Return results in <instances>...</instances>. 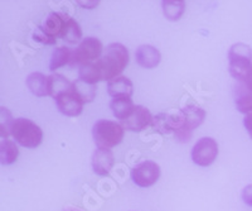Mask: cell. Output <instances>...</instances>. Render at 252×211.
<instances>
[{"label": "cell", "instance_id": "14", "mask_svg": "<svg viewBox=\"0 0 252 211\" xmlns=\"http://www.w3.org/2000/svg\"><path fill=\"white\" fill-rule=\"evenodd\" d=\"M228 71L237 82L245 81L249 77L250 73L252 72V60L247 58H233L228 60Z\"/></svg>", "mask_w": 252, "mask_h": 211}, {"label": "cell", "instance_id": "28", "mask_svg": "<svg viewBox=\"0 0 252 211\" xmlns=\"http://www.w3.org/2000/svg\"><path fill=\"white\" fill-rule=\"evenodd\" d=\"M33 39L37 42H40V43H43V44H55L56 43V38L51 37V35H48L47 33H44L43 29L40 28V26L37 27L34 32H33Z\"/></svg>", "mask_w": 252, "mask_h": 211}, {"label": "cell", "instance_id": "10", "mask_svg": "<svg viewBox=\"0 0 252 211\" xmlns=\"http://www.w3.org/2000/svg\"><path fill=\"white\" fill-rule=\"evenodd\" d=\"M56 105L60 113L66 116H78L83 110V103L72 91L58 96L56 99Z\"/></svg>", "mask_w": 252, "mask_h": 211}, {"label": "cell", "instance_id": "12", "mask_svg": "<svg viewBox=\"0 0 252 211\" xmlns=\"http://www.w3.org/2000/svg\"><path fill=\"white\" fill-rule=\"evenodd\" d=\"M107 93L112 98H131L134 85L126 76H119L107 82Z\"/></svg>", "mask_w": 252, "mask_h": 211}, {"label": "cell", "instance_id": "17", "mask_svg": "<svg viewBox=\"0 0 252 211\" xmlns=\"http://www.w3.org/2000/svg\"><path fill=\"white\" fill-rule=\"evenodd\" d=\"M110 107H111L115 118L123 122L131 115L135 109V105L131 98H115L110 103Z\"/></svg>", "mask_w": 252, "mask_h": 211}, {"label": "cell", "instance_id": "20", "mask_svg": "<svg viewBox=\"0 0 252 211\" xmlns=\"http://www.w3.org/2000/svg\"><path fill=\"white\" fill-rule=\"evenodd\" d=\"M78 78L89 84L96 85L98 81H102V73H101L98 61H94L91 64L82 65L78 69Z\"/></svg>", "mask_w": 252, "mask_h": 211}, {"label": "cell", "instance_id": "3", "mask_svg": "<svg viewBox=\"0 0 252 211\" xmlns=\"http://www.w3.org/2000/svg\"><path fill=\"white\" fill-rule=\"evenodd\" d=\"M12 136L22 147L37 148L43 141V130L31 119L18 118L12 125Z\"/></svg>", "mask_w": 252, "mask_h": 211}, {"label": "cell", "instance_id": "7", "mask_svg": "<svg viewBox=\"0 0 252 211\" xmlns=\"http://www.w3.org/2000/svg\"><path fill=\"white\" fill-rule=\"evenodd\" d=\"M153 119H154V116L152 115L149 109H146L143 105H135V109L131 115L126 120H123L120 124L126 130L141 132V130L146 129L149 125L153 124Z\"/></svg>", "mask_w": 252, "mask_h": 211}, {"label": "cell", "instance_id": "25", "mask_svg": "<svg viewBox=\"0 0 252 211\" xmlns=\"http://www.w3.org/2000/svg\"><path fill=\"white\" fill-rule=\"evenodd\" d=\"M233 58H247V60H252L251 47L245 43L232 44L228 51V60H233Z\"/></svg>", "mask_w": 252, "mask_h": 211}, {"label": "cell", "instance_id": "16", "mask_svg": "<svg viewBox=\"0 0 252 211\" xmlns=\"http://www.w3.org/2000/svg\"><path fill=\"white\" fill-rule=\"evenodd\" d=\"M181 111L184 116V127L190 130L199 127L206 119V111L197 105H187Z\"/></svg>", "mask_w": 252, "mask_h": 211}, {"label": "cell", "instance_id": "15", "mask_svg": "<svg viewBox=\"0 0 252 211\" xmlns=\"http://www.w3.org/2000/svg\"><path fill=\"white\" fill-rule=\"evenodd\" d=\"M27 86L33 95L43 98L49 95L48 76L40 72H33L27 77Z\"/></svg>", "mask_w": 252, "mask_h": 211}, {"label": "cell", "instance_id": "11", "mask_svg": "<svg viewBox=\"0 0 252 211\" xmlns=\"http://www.w3.org/2000/svg\"><path fill=\"white\" fill-rule=\"evenodd\" d=\"M135 58H136L138 65H140L144 69H154L160 64L161 55L154 46L143 44L136 49Z\"/></svg>", "mask_w": 252, "mask_h": 211}, {"label": "cell", "instance_id": "30", "mask_svg": "<svg viewBox=\"0 0 252 211\" xmlns=\"http://www.w3.org/2000/svg\"><path fill=\"white\" fill-rule=\"evenodd\" d=\"M244 125H245V128H246L249 136L252 138V113L247 114V115L245 116Z\"/></svg>", "mask_w": 252, "mask_h": 211}, {"label": "cell", "instance_id": "18", "mask_svg": "<svg viewBox=\"0 0 252 211\" xmlns=\"http://www.w3.org/2000/svg\"><path fill=\"white\" fill-rule=\"evenodd\" d=\"M48 86L49 95L55 100L58 96L72 91V82H69L64 76L60 73H52L51 76H48Z\"/></svg>", "mask_w": 252, "mask_h": 211}, {"label": "cell", "instance_id": "26", "mask_svg": "<svg viewBox=\"0 0 252 211\" xmlns=\"http://www.w3.org/2000/svg\"><path fill=\"white\" fill-rule=\"evenodd\" d=\"M15 119H13L12 114L5 107H1V122H0V130L3 139H8L9 134H12V125Z\"/></svg>", "mask_w": 252, "mask_h": 211}, {"label": "cell", "instance_id": "13", "mask_svg": "<svg viewBox=\"0 0 252 211\" xmlns=\"http://www.w3.org/2000/svg\"><path fill=\"white\" fill-rule=\"evenodd\" d=\"M69 19V17L64 13H51L48 17L46 18V21L40 26V28L43 29V32L47 33L48 35L53 38L60 37L62 33V29L64 23Z\"/></svg>", "mask_w": 252, "mask_h": 211}, {"label": "cell", "instance_id": "23", "mask_svg": "<svg viewBox=\"0 0 252 211\" xmlns=\"http://www.w3.org/2000/svg\"><path fill=\"white\" fill-rule=\"evenodd\" d=\"M60 37L66 42H68V43L75 44L80 42L81 38H82V29H81L80 24L75 19L69 18L68 21L64 23V26H63L62 33H61Z\"/></svg>", "mask_w": 252, "mask_h": 211}, {"label": "cell", "instance_id": "19", "mask_svg": "<svg viewBox=\"0 0 252 211\" xmlns=\"http://www.w3.org/2000/svg\"><path fill=\"white\" fill-rule=\"evenodd\" d=\"M72 93L75 94L83 104L94 102L96 96V85L89 84L86 81H82L81 78H77L76 81L72 82Z\"/></svg>", "mask_w": 252, "mask_h": 211}, {"label": "cell", "instance_id": "6", "mask_svg": "<svg viewBox=\"0 0 252 211\" xmlns=\"http://www.w3.org/2000/svg\"><path fill=\"white\" fill-rule=\"evenodd\" d=\"M159 177H160V167L153 161H144L135 166L131 171L132 182L143 188L155 185Z\"/></svg>", "mask_w": 252, "mask_h": 211}, {"label": "cell", "instance_id": "22", "mask_svg": "<svg viewBox=\"0 0 252 211\" xmlns=\"http://www.w3.org/2000/svg\"><path fill=\"white\" fill-rule=\"evenodd\" d=\"M161 6H163V12L166 19L172 22L179 21L186 12V3L182 0H177V1L175 0H164L161 1Z\"/></svg>", "mask_w": 252, "mask_h": 211}, {"label": "cell", "instance_id": "21", "mask_svg": "<svg viewBox=\"0 0 252 211\" xmlns=\"http://www.w3.org/2000/svg\"><path fill=\"white\" fill-rule=\"evenodd\" d=\"M19 156V149L14 141L3 139L0 144V162L3 166L13 165Z\"/></svg>", "mask_w": 252, "mask_h": 211}, {"label": "cell", "instance_id": "9", "mask_svg": "<svg viewBox=\"0 0 252 211\" xmlns=\"http://www.w3.org/2000/svg\"><path fill=\"white\" fill-rule=\"evenodd\" d=\"M115 163L114 153L111 149H97L94 152L92 156V168L94 172L98 176H106L110 174V171L112 170Z\"/></svg>", "mask_w": 252, "mask_h": 211}, {"label": "cell", "instance_id": "32", "mask_svg": "<svg viewBox=\"0 0 252 211\" xmlns=\"http://www.w3.org/2000/svg\"><path fill=\"white\" fill-rule=\"evenodd\" d=\"M64 211H81V210L77 208H67V209H64Z\"/></svg>", "mask_w": 252, "mask_h": 211}, {"label": "cell", "instance_id": "24", "mask_svg": "<svg viewBox=\"0 0 252 211\" xmlns=\"http://www.w3.org/2000/svg\"><path fill=\"white\" fill-rule=\"evenodd\" d=\"M72 51L68 47H58L53 51L51 58V64H49V70L56 71L57 69L62 66H66L71 61Z\"/></svg>", "mask_w": 252, "mask_h": 211}, {"label": "cell", "instance_id": "8", "mask_svg": "<svg viewBox=\"0 0 252 211\" xmlns=\"http://www.w3.org/2000/svg\"><path fill=\"white\" fill-rule=\"evenodd\" d=\"M235 103L240 113H252V72L242 82H238L235 87Z\"/></svg>", "mask_w": 252, "mask_h": 211}, {"label": "cell", "instance_id": "31", "mask_svg": "<svg viewBox=\"0 0 252 211\" xmlns=\"http://www.w3.org/2000/svg\"><path fill=\"white\" fill-rule=\"evenodd\" d=\"M100 1H77L78 5L83 6V8H89V9H94L98 5Z\"/></svg>", "mask_w": 252, "mask_h": 211}, {"label": "cell", "instance_id": "1", "mask_svg": "<svg viewBox=\"0 0 252 211\" xmlns=\"http://www.w3.org/2000/svg\"><path fill=\"white\" fill-rule=\"evenodd\" d=\"M102 81H111L112 78L119 77L120 73L129 64V51L124 44L111 43L106 47V53L98 58Z\"/></svg>", "mask_w": 252, "mask_h": 211}, {"label": "cell", "instance_id": "5", "mask_svg": "<svg viewBox=\"0 0 252 211\" xmlns=\"http://www.w3.org/2000/svg\"><path fill=\"white\" fill-rule=\"evenodd\" d=\"M218 156V144L213 138L204 137L194 144L192 149L193 162L201 167H208Z\"/></svg>", "mask_w": 252, "mask_h": 211}, {"label": "cell", "instance_id": "2", "mask_svg": "<svg viewBox=\"0 0 252 211\" xmlns=\"http://www.w3.org/2000/svg\"><path fill=\"white\" fill-rule=\"evenodd\" d=\"M125 129L120 123L101 119L94 124L92 136H94V144L101 149H110L120 144L124 139Z\"/></svg>", "mask_w": 252, "mask_h": 211}, {"label": "cell", "instance_id": "29", "mask_svg": "<svg viewBox=\"0 0 252 211\" xmlns=\"http://www.w3.org/2000/svg\"><path fill=\"white\" fill-rule=\"evenodd\" d=\"M242 200L247 206L252 208V185L246 186L242 191Z\"/></svg>", "mask_w": 252, "mask_h": 211}, {"label": "cell", "instance_id": "27", "mask_svg": "<svg viewBox=\"0 0 252 211\" xmlns=\"http://www.w3.org/2000/svg\"><path fill=\"white\" fill-rule=\"evenodd\" d=\"M152 125L158 130V132H160V133L163 134L172 133L169 124H168V114H158V115L154 116V119H153Z\"/></svg>", "mask_w": 252, "mask_h": 211}, {"label": "cell", "instance_id": "4", "mask_svg": "<svg viewBox=\"0 0 252 211\" xmlns=\"http://www.w3.org/2000/svg\"><path fill=\"white\" fill-rule=\"evenodd\" d=\"M103 46L100 39L94 37H87L82 39L77 48L72 51L71 61H69V67H78L80 69L82 65L91 64L94 61H97L101 58Z\"/></svg>", "mask_w": 252, "mask_h": 211}]
</instances>
